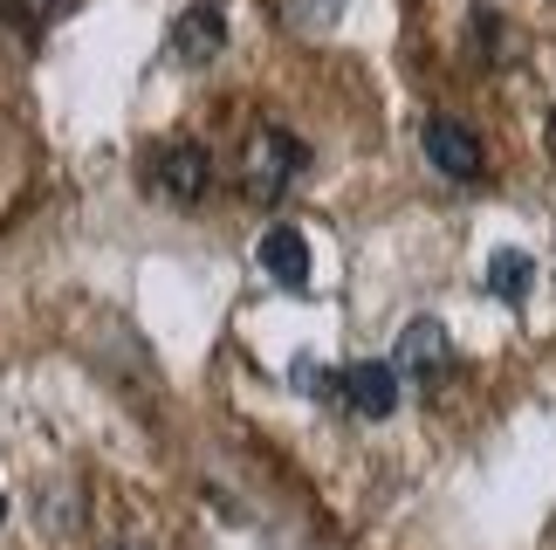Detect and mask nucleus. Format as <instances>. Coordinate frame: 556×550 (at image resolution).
Returning a JSON list of instances; mask_svg holds the SVG:
<instances>
[{"instance_id":"obj_1","label":"nucleus","mask_w":556,"mask_h":550,"mask_svg":"<svg viewBox=\"0 0 556 550\" xmlns=\"http://www.w3.org/2000/svg\"><path fill=\"white\" fill-rule=\"evenodd\" d=\"M309 173V145L295 138V132H282V124H262V132L248 138V152H241V193L248 200H282L295 179Z\"/></svg>"},{"instance_id":"obj_2","label":"nucleus","mask_w":556,"mask_h":550,"mask_svg":"<svg viewBox=\"0 0 556 550\" xmlns=\"http://www.w3.org/2000/svg\"><path fill=\"white\" fill-rule=\"evenodd\" d=\"M399 378L405 386H446V378H454V337H446V324L440 316H413V324L399 330Z\"/></svg>"},{"instance_id":"obj_3","label":"nucleus","mask_w":556,"mask_h":550,"mask_svg":"<svg viewBox=\"0 0 556 550\" xmlns=\"http://www.w3.org/2000/svg\"><path fill=\"white\" fill-rule=\"evenodd\" d=\"M152 186L173 207H200L213 193V152L200 138H173V145H159L152 152Z\"/></svg>"},{"instance_id":"obj_4","label":"nucleus","mask_w":556,"mask_h":550,"mask_svg":"<svg viewBox=\"0 0 556 550\" xmlns=\"http://www.w3.org/2000/svg\"><path fill=\"white\" fill-rule=\"evenodd\" d=\"M419 145H426V165H433L440 179H481L488 173V145L475 138V124H460V117H426V132H419Z\"/></svg>"},{"instance_id":"obj_5","label":"nucleus","mask_w":556,"mask_h":550,"mask_svg":"<svg viewBox=\"0 0 556 550\" xmlns=\"http://www.w3.org/2000/svg\"><path fill=\"white\" fill-rule=\"evenodd\" d=\"M220 49H227V14L213 8V0H192L173 28H165V55H173L179 70H206Z\"/></svg>"},{"instance_id":"obj_6","label":"nucleus","mask_w":556,"mask_h":550,"mask_svg":"<svg viewBox=\"0 0 556 550\" xmlns=\"http://www.w3.org/2000/svg\"><path fill=\"white\" fill-rule=\"evenodd\" d=\"M344 407L357 420H392L399 413V365L392 358H357V365H344Z\"/></svg>"},{"instance_id":"obj_7","label":"nucleus","mask_w":556,"mask_h":550,"mask_svg":"<svg viewBox=\"0 0 556 550\" xmlns=\"http://www.w3.org/2000/svg\"><path fill=\"white\" fill-rule=\"evenodd\" d=\"M262 275L268 283H282V289H295L303 296L309 289V241H303V227H268L262 235Z\"/></svg>"},{"instance_id":"obj_8","label":"nucleus","mask_w":556,"mask_h":550,"mask_svg":"<svg viewBox=\"0 0 556 550\" xmlns=\"http://www.w3.org/2000/svg\"><path fill=\"white\" fill-rule=\"evenodd\" d=\"M529 289H536V255H529V248H495V255H488V296L529 303Z\"/></svg>"},{"instance_id":"obj_9","label":"nucleus","mask_w":556,"mask_h":550,"mask_svg":"<svg viewBox=\"0 0 556 550\" xmlns=\"http://www.w3.org/2000/svg\"><path fill=\"white\" fill-rule=\"evenodd\" d=\"M289 386L303 392V399H337V392H344V372H324V365L303 351V358H289Z\"/></svg>"},{"instance_id":"obj_10","label":"nucleus","mask_w":556,"mask_h":550,"mask_svg":"<svg viewBox=\"0 0 556 550\" xmlns=\"http://www.w3.org/2000/svg\"><path fill=\"white\" fill-rule=\"evenodd\" d=\"M344 8H351V0H289V21H295V28H330Z\"/></svg>"},{"instance_id":"obj_11","label":"nucleus","mask_w":556,"mask_h":550,"mask_svg":"<svg viewBox=\"0 0 556 550\" xmlns=\"http://www.w3.org/2000/svg\"><path fill=\"white\" fill-rule=\"evenodd\" d=\"M0 523H8V496H0Z\"/></svg>"},{"instance_id":"obj_12","label":"nucleus","mask_w":556,"mask_h":550,"mask_svg":"<svg viewBox=\"0 0 556 550\" xmlns=\"http://www.w3.org/2000/svg\"><path fill=\"white\" fill-rule=\"evenodd\" d=\"M124 550H138V543H124Z\"/></svg>"},{"instance_id":"obj_13","label":"nucleus","mask_w":556,"mask_h":550,"mask_svg":"<svg viewBox=\"0 0 556 550\" xmlns=\"http://www.w3.org/2000/svg\"><path fill=\"white\" fill-rule=\"evenodd\" d=\"M0 8H8V0H0Z\"/></svg>"}]
</instances>
